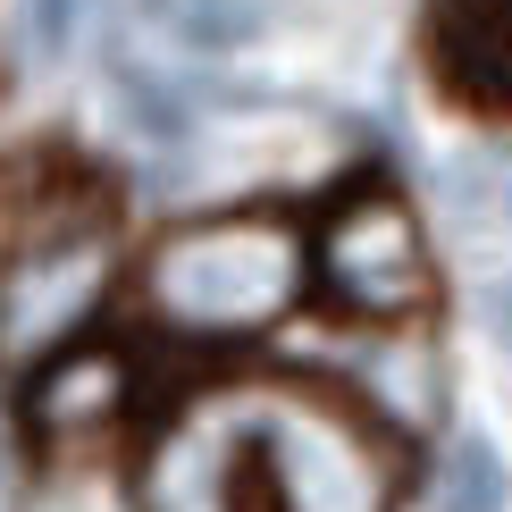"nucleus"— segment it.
Listing matches in <instances>:
<instances>
[{
  "instance_id": "6",
  "label": "nucleus",
  "mask_w": 512,
  "mask_h": 512,
  "mask_svg": "<svg viewBox=\"0 0 512 512\" xmlns=\"http://www.w3.org/2000/svg\"><path fill=\"white\" fill-rule=\"evenodd\" d=\"M126 387H135V370H126L118 353L84 345V353H59V361H51L34 412H42V429H51V437H101V429L126 412Z\"/></svg>"
},
{
  "instance_id": "8",
  "label": "nucleus",
  "mask_w": 512,
  "mask_h": 512,
  "mask_svg": "<svg viewBox=\"0 0 512 512\" xmlns=\"http://www.w3.org/2000/svg\"><path fill=\"white\" fill-rule=\"evenodd\" d=\"M445 76L479 101V110H504V17H445Z\"/></svg>"
},
{
  "instance_id": "7",
  "label": "nucleus",
  "mask_w": 512,
  "mask_h": 512,
  "mask_svg": "<svg viewBox=\"0 0 512 512\" xmlns=\"http://www.w3.org/2000/svg\"><path fill=\"white\" fill-rule=\"evenodd\" d=\"M361 395L378 403V412H395V420H429L437 412V353L429 345H412L403 328H378V345L361 353Z\"/></svg>"
},
{
  "instance_id": "4",
  "label": "nucleus",
  "mask_w": 512,
  "mask_h": 512,
  "mask_svg": "<svg viewBox=\"0 0 512 512\" xmlns=\"http://www.w3.org/2000/svg\"><path fill=\"white\" fill-rule=\"evenodd\" d=\"M143 512H252V395H210L160 429L135 487Z\"/></svg>"
},
{
  "instance_id": "10",
  "label": "nucleus",
  "mask_w": 512,
  "mask_h": 512,
  "mask_svg": "<svg viewBox=\"0 0 512 512\" xmlns=\"http://www.w3.org/2000/svg\"><path fill=\"white\" fill-rule=\"evenodd\" d=\"M160 26H177L185 42H202V51H236L252 34V9H160Z\"/></svg>"
},
{
  "instance_id": "1",
  "label": "nucleus",
  "mask_w": 512,
  "mask_h": 512,
  "mask_svg": "<svg viewBox=\"0 0 512 512\" xmlns=\"http://www.w3.org/2000/svg\"><path fill=\"white\" fill-rule=\"evenodd\" d=\"M311 252L286 219L269 210H236V219H202L185 236H168L143 261V303L168 336H261L294 311Z\"/></svg>"
},
{
  "instance_id": "2",
  "label": "nucleus",
  "mask_w": 512,
  "mask_h": 512,
  "mask_svg": "<svg viewBox=\"0 0 512 512\" xmlns=\"http://www.w3.org/2000/svg\"><path fill=\"white\" fill-rule=\"evenodd\" d=\"M395 454L345 403L269 395L252 403V504L269 512H387Z\"/></svg>"
},
{
  "instance_id": "11",
  "label": "nucleus",
  "mask_w": 512,
  "mask_h": 512,
  "mask_svg": "<svg viewBox=\"0 0 512 512\" xmlns=\"http://www.w3.org/2000/svg\"><path fill=\"white\" fill-rule=\"evenodd\" d=\"M34 512H126V504L110 496V487H93V479H84V487H51V496H42Z\"/></svg>"
},
{
  "instance_id": "5",
  "label": "nucleus",
  "mask_w": 512,
  "mask_h": 512,
  "mask_svg": "<svg viewBox=\"0 0 512 512\" xmlns=\"http://www.w3.org/2000/svg\"><path fill=\"white\" fill-rule=\"evenodd\" d=\"M110 294V244L101 236H51L26 244L0 269V345L9 353H59Z\"/></svg>"
},
{
  "instance_id": "3",
  "label": "nucleus",
  "mask_w": 512,
  "mask_h": 512,
  "mask_svg": "<svg viewBox=\"0 0 512 512\" xmlns=\"http://www.w3.org/2000/svg\"><path fill=\"white\" fill-rule=\"evenodd\" d=\"M319 286L353 319H403L429 303V252L395 194H345L319 227Z\"/></svg>"
},
{
  "instance_id": "9",
  "label": "nucleus",
  "mask_w": 512,
  "mask_h": 512,
  "mask_svg": "<svg viewBox=\"0 0 512 512\" xmlns=\"http://www.w3.org/2000/svg\"><path fill=\"white\" fill-rule=\"evenodd\" d=\"M504 504V462L487 445H454L437 471V512H496Z\"/></svg>"
}]
</instances>
